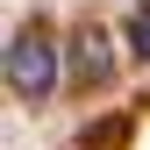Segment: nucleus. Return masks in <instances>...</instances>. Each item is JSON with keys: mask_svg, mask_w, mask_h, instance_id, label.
<instances>
[{"mask_svg": "<svg viewBox=\"0 0 150 150\" xmlns=\"http://www.w3.org/2000/svg\"><path fill=\"white\" fill-rule=\"evenodd\" d=\"M122 43H129V57H136V64H150V7H136V14H129Z\"/></svg>", "mask_w": 150, "mask_h": 150, "instance_id": "7ed1b4c3", "label": "nucleus"}, {"mask_svg": "<svg viewBox=\"0 0 150 150\" xmlns=\"http://www.w3.org/2000/svg\"><path fill=\"white\" fill-rule=\"evenodd\" d=\"M107 71H115L107 36H100V29H79V36H71V86L93 93V86H107Z\"/></svg>", "mask_w": 150, "mask_h": 150, "instance_id": "f03ea898", "label": "nucleus"}, {"mask_svg": "<svg viewBox=\"0 0 150 150\" xmlns=\"http://www.w3.org/2000/svg\"><path fill=\"white\" fill-rule=\"evenodd\" d=\"M7 93L29 107H43L50 93H57V43H50L43 29H22L7 43Z\"/></svg>", "mask_w": 150, "mask_h": 150, "instance_id": "f257e3e1", "label": "nucleus"}]
</instances>
